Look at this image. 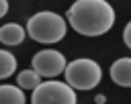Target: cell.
Listing matches in <instances>:
<instances>
[{"instance_id":"6da1fadb","label":"cell","mask_w":131,"mask_h":104,"mask_svg":"<svg viewBox=\"0 0 131 104\" xmlns=\"http://www.w3.org/2000/svg\"><path fill=\"white\" fill-rule=\"evenodd\" d=\"M68 22L84 37H98L115 24V10L106 0H76L68 8Z\"/></svg>"},{"instance_id":"7a4b0ae2","label":"cell","mask_w":131,"mask_h":104,"mask_svg":"<svg viewBox=\"0 0 131 104\" xmlns=\"http://www.w3.org/2000/svg\"><path fill=\"white\" fill-rule=\"evenodd\" d=\"M66 33H68L66 18L51 10H41L33 14L27 22V35L37 43H45V45L57 43L66 37Z\"/></svg>"},{"instance_id":"3957f363","label":"cell","mask_w":131,"mask_h":104,"mask_svg":"<svg viewBox=\"0 0 131 104\" xmlns=\"http://www.w3.org/2000/svg\"><path fill=\"white\" fill-rule=\"evenodd\" d=\"M63 73H66V82L74 90H92L102 80L100 65L92 59H86V57L70 61L63 69Z\"/></svg>"},{"instance_id":"277c9868","label":"cell","mask_w":131,"mask_h":104,"mask_svg":"<svg viewBox=\"0 0 131 104\" xmlns=\"http://www.w3.org/2000/svg\"><path fill=\"white\" fill-rule=\"evenodd\" d=\"M31 104H76V92L68 82H41L33 90Z\"/></svg>"},{"instance_id":"5b68a950","label":"cell","mask_w":131,"mask_h":104,"mask_svg":"<svg viewBox=\"0 0 131 104\" xmlns=\"http://www.w3.org/2000/svg\"><path fill=\"white\" fill-rule=\"evenodd\" d=\"M33 69L41 75V77H55L59 73H63L66 69V57L55 51V49H43L39 53L33 55V61H31Z\"/></svg>"},{"instance_id":"8992f818","label":"cell","mask_w":131,"mask_h":104,"mask_svg":"<svg viewBox=\"0 0 131 104\" xmlns=\"http://www.w3.org/2000/svg\"><path fill=\"white\" fill-rule=\"evenodd\" d=\"M111 80L117 86L131 88V57H121L111 65Z\"/></svg>"},{"instance_id":"52a82bcc","label":"cell","mask_w":131,"mask_h":104,"mask_svg":"<svg viewBox=\"0 0 131 104\" xmlns=\"http://www.w3.org/2000/svg\"><path fill=\"white\" fill-rule=\"evenodd\" d=\"M25 29L16 22H6L0 27V43L8 45V47H14V45H20L23 39H25Z\"/></svg>"},{"instance_id":"ba28073f","label":"cell","mask_w":131,"mask_h":104,"mask_svg":"<svg viewBox=\"0 0 131 104\" xmlns=\"http://www.w3.org/2000/svg\"><path fill=\"white\" fill-rule=\"evenodd\" d=\"M25 92L18 86L2 84L0 86V104H25Z\"/></svg>"},{"instance_id":"9c48e42d","label":"cell","mask_w":131,"mask_h":104,"mask_svg":"<svg viewBox=\"0 0 131 104\" xmlns=\"http://www.w3.org/2000/svg\"><path fill=\"white\" fill-rule=\"evenodd\" d=\"M14 71H16V57L10 51L0 49V80L10 77Z\"/></svg>"},{"instance_id":"30bf717a","label":"cell","mask_w":131,"mask_h":104,"mask_svg":"<svg viewBox=\"0 0 131 104\" xmlns=\"http://www.w3.org/2000/svg\"><path fill=\"white\" fill-rule=\"evenodd\" d=\"M39 84H41V75L35 69H25L16 75V86L23 90H35Z\"/></svg>"},{"instance_id":"8fae6325","label":"cell","mask_w":131,"mask_h":104,"mask_svg":"<svg viewBox=\"0 0 131 104\" xmlns=\"http://www.w3.org/2000/svg\"><path fill=\"white\" fill-rule=\"evenodd\" d=\"M123 41H125V45L131 49V20L125 24V29H123Z\"/></svg>"},{"instance_id":"7c38bea8","label":"cell","mask_w":131,"mask_h":104,"mask_svg":"<svg viewBox=\"0 0 131 104\" xmlns=\"http://www.w3.org/2000/svg\"><path fill=\"white\" fill-rule=\"evenodd\" d=\"M8 12V0H0V18Z\"/></svg>"},{"instance_id":"4fadbf2b","label":"cell","mask_w":131,"mask_h":104,"mask_svg":"<svg viewBox=\"0 0 131 104\" xmlns=\"http://www.w3.org/2000/svg\"><path fill=\"white\" fill-rule=\"evenodd\" d=\"M94 100H96V104H104V100H106V98H104L102 94H98V96H94Z\"/></svg>"}]
</instances>
